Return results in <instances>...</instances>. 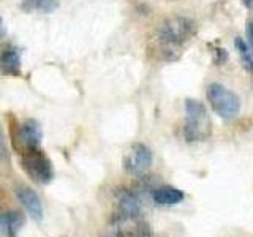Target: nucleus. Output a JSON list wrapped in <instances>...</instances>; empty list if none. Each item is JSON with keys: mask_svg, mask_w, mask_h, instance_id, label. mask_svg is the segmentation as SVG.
Here are the masks:
<instances>
[{"mask_svg": "<svg viewBox=\"0 0 253 237\" xmlns=\"http://www.w3.org/2000/svg\"><path fill=\"white\" fill-rule=\"evenodd\" d=\"M21 8L27 13L49 14L59 8V0H21Z\"/></svg>", "mask_w": 253, "mask_h": 237, "instance_id": "f8f14e48", "label": "nucleus"}, {"mask_svg": "<svg viewBox=\"0 0 253 237\" xmlns=\"http://www.w3.org/2000/svg\"><path fill=\"white\" fill-rule=\"evenodd\" d=\"M14 193H16V198H18V201L24 205V209L27 210L32 220H35V221L43 220L44 207L34 188H30L27 185H18L14 190Z\"/></svg>", "mask_w": 253, "mask_h": 237, "instance_id": "0eeeda50", "label": "nucleus"}, {"mask_svg": "<svg viewBox=\"0 0 253 237\" xmlns=\"http://www.w3.org/2000/svg\"><path fill=\"white\" fill-rule=\"evenodd\" d=\"M16 141L24 147V150L40 149L43 141V128L35 118H26L16 133Z\"/></svg>", "mask_w": 253, "mask_h": 237, "instance_id": "423d86ee", "label": "nucleus"}, {"mask_svg": "<svg viewBox=\"0 0 253 237\" xmlns=\"http://www.w3.org/2000/svg\"><path fill=\"white\" fill-rule=\"evenodd\" d=\"M211 133V120L206 106L201 101L185 100V125L184 134L187 141H204Z\"/></svg>", "mask_w": 253, "mask_h": 237, "instance_id": "f03ea898", "label": "nucleus"}, {"mask_svg": "<svg viewBox=\"0 0 253 237\" xmlns=\"http://www.w3.org/2000/svg\"><path fill=\"white\" fill-rule=\"evenodd\" d=\"M195 34V22L187 18H171L162 24L158 41L166 52L177 51Z\"/></svg>", "mask_w": 253, "mask_h": 237, "instance_id": "f257e3e1", "label": "nucleus"}, {"mask_svg": "<svg viewBox=\"0 0 253 237\" xmlns=\"http://www.w3.org/2000/svg\"><path fill=\"white\" fill-rule=\"evenodd\" d=\"M141 213V205H139V198L133 192H122L117 198V220L126 221L139 217Z\"/></svg>", "mask_w": 253, "mask_h": 237, "instance_id": "1a4fd4ad", "label": "nucleus"}, {"mask_svg": "<svg viewBox=\"0 0 253 237\" xmlns=\"http://www.w3.org/2000/svg\"><path fill=\"white\" fill-rule=\"evenodd\" d=\"M154 161L152 150H150L146 144L136 142L130 147V150L124 157V168L128 174L138 176V174L146 172Z\"/></svg>", "mask_w": 253, "mask_h": 237, "instance_id": "39448f33", "label": "nucleus"}, {"mask_svg": "<svg viewBox=\"0 0 253 237\" xmlns=\"http://www.w3.org/2000/svg\"><path fill=\"white\" fill-rule=\"evenodd\" d=\"M0 163H3V164L10 163V150H8L6 139H5L2 128H0Z\"/></svg>", "mask_w": 253, "mask_h": 237, "instance_id": "4468645a", "label": "nucleus"}, {"mask_svg": "<svg viewBox=\"0 0 253 237\" xmlns=\"http://www.w3.org/2000/svg\"><path fill=\"white\" fill-rule=\"evenodd\" d=\"M185 195L180 192L179 188L171 187V185H162L154 190L152 199L158 205H174L184 201Z\"/></svg>", "mask_w": 253, "mask_h": 237, "instance_id": "9b49d317", "label": "nucleus"}, {"mask_svg": "<svg viewBox=\"0 0 253 237\" xmlns=\"http://www.w3.org/2000/svg\"><path fill=\"white\" fill-rule=\"evenodd\" d=\"M234 43H236V49H237V52H239L245 68H247L249 71H253V54L250 51L249 43H245L244 38H241V37H237Z\"/></svg>", "mask_w": 253, "mask_h": 237, "instance_id": "ddd939ff", "label": "nucleus"}, {"mask_svg": "<svg viewBox=\"0 0 253 237\" xmlns=\"http://www.w3.org/2000/svg\"><path fill=\"white\" fill-rule=\"evenodd\" d=\"M26 225V217L19 210H8L0 213V236L18 237Z\"/></svg>", "mask_w": 253, "mask_h": 237, "instance_id": "9d476101", "label": "nucleus"}, {"mask_svg": "<svg viewBox=\"0 0 253 237\" xmlns=\"http://www.w3.org/2000/svg\"><path fill=\"white\" fill-rule=\"evenodd\" d=\"M6 35V29H5V22H3V18L0 16V43H2V40L5 38Z\"/></svg>", "mask_w": 253, "mask_h": 237, "instance_id": "dca6fc26", "label": "nucleus"}, {"mask_svg": "<svg viewBox=\"0 0 253 237\" xmlns=\"http://www.w3.org/2000/svg\"><path fill=\"white\" fill-rule=\"evenodd\" d=\"M247 38H249V46H250V51L253 54V22L247 24Z\"/></svg>", "mask_w": 253, "mask_h": 237, "instance_id": "2eb2a0df", "label": "nucleus"}, {"mask_svg": "<svg viewBox=\"0 0 253 237\" xmlns=\"http://www.w3.org/2000/svg\"><path fill=\"white\" fill-rule=\"evenodd\" d=\"M101 237H116V236H113V234H106V236H101Z\"/></svg>", "mask_w": 253, "mask_h": 237, "instance_id": "a211bd4d", "label": "nucleus"}, {"mask_svg": "<svg viewBox=\"0 0 253 237\" xmlns=\"http://www.w3.org/2000/svg\"><path fill=\"white\" fill-rule=\"evenodd\" d=\"M0 73L8 78L22 76V57L16 46H8L0 52Z\"/></svg>", "mask_w": 253, "mask_h": 237, "instance_id": "6e6552de", "label": "nucleus"}, {"mask_svg": "<svg viewBox=\"0 0 253 237\" xmlns=\"http://www.w3.org/2000/svg\"><path fill=\"white\" fill-rule=\"evenodd\" d=\"M208 100L213 113L223 120H233L241 113V100L223 84L212 82L208 85Z\"/></svg>", "mask_w": 253, "mask_h": 237, "instance_id": "7ed1b4c3", "label": "nucleus"}, {"mask_svg": "<svg viewBox=\"0 0 253 237\" xmlns=\"http://www.w3.org/2000/svg\"><path fill=\"white\" fill-rule=\"evenodd\" d=\"M172 2H176V0H172Z\"/></svg>", "mask_w": 253, "mask_h": 237, "instance_id": "6ab92c4d", "label": "nucleus"}, {"mask_svg": "<svg viewBox=\"0 0 253 237\" xmlns=\"http://www.w3.org/2000/svg\"><path fill=\"white\" fill-rule=\"evenodd\" d=\"M21 166L27 176L40 185H47L54 180L52 161L42 149L24 150L21 157Z\"/></svg>", "mask_w": 253, "mask_h": 237, "instance_id": "20e7f679", "label": "nucleus"}, {"mask_svg": "<svg viewBox=\"0 0 253 237\" xmlns=\"http://www.w3.org/2000/svg\"><path fill=\"white\" fill-rule=\"evenodd\" d=\"M242 3L247 8H252L253 6V0H242Z\"/></svg>", "mask_w": 253, "mask_h": 237, "instance_id": "f3484780", "label": "nucleus"}]
</instances>
